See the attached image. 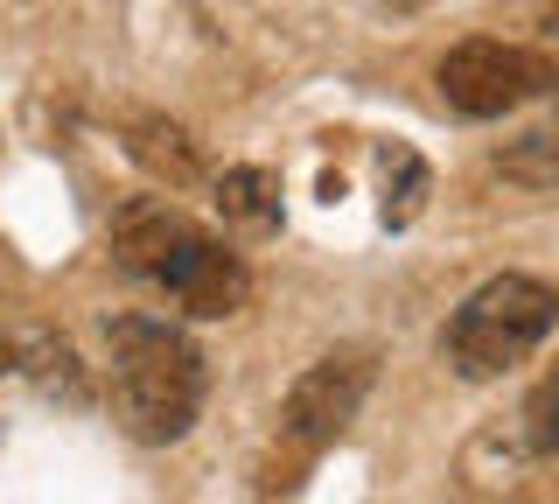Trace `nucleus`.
<instances>
[{
  "mask_svg": "<svg viewBox=\"0 0 559 504\" xmlns=\"http://www.w3.org/2000/svg\"><path fill=\"white\" fill-rule=\"evenodd\" d=\"M112 259L133 273V281L162 288L182 316H238L252 302V273L245 259L224 246L217 232H203L189 211H175L162 197H133L127 211L112 218Z\"/></svg>",
  "mask_w": 559,
  "mask_h": 504,
  "instance_id": "1",
  "label": "nucleus"
},
{
  "mask_svg": "<svg viewBox=\"0 0 559 504\" xmlns=\"http://www.w3.org/2000/svg\"><path fill=\"white\" fill-rule=\"evenodd\" d=\"M105 392H112V421L133 434V442L162 448L182 442L203 413L210 392V364L203 351L162 316H119L112 323V372H105Z\"/></svg>",
  "mask_w": 559,
  "mask_h": 504,
  "instance_id": "2",
  "label": "nucleus"
},
{
  "mask_svg": "<svg viewBox=\"0 0 559 504\" xmlns=\"http://www.w3.org/2000/svg\"><path fill=\"white\" fill-rule=\"evenodd\" d=\"M552 323H559V288L552 281H538V273H497V281H483L448 316L441 358L462 378H497V372H511V364L532 358L538 343L552 337Z\"/></svg>",
  "mask_w": 559,
  "mask_h": 504,
  "instance_id": "3",
  "label": "nucleus"
},
{
  "mask_svg": "<svg viewBox=\"0 0 559 504\" xmlns=\"http://www.w3.org/2000/svg\"><path fill=\"white\" fill-rule=\"evenodd\" d=\"M441 98L448 113L462 119H503L518 106H532V98L559 92V63L546 49H524V43H454L441 57Z\"/></svg>",
  "mask_w": 559,
  "mask_h": 504,
  "instance_id": "4",
  "label": "nucleus"
},
{
  "mask_svg": "<svg viewBox=\"0 0 559 504\" xmlns=\"http://www.w3.org/2000/svg\"><path fill=\"white\" fill-rule=\"evenodd\" d=\"M371 351H336V358H322L314 372L301 378V386L287 392V407H280V442H287V477L280 483H301V469L322 456L336 434L357 421V407H364V392H371Z\"/></svg>",
  "mask_w": 559,
  "mask_h": 504,
  "instance_id": "5",
  "label": "nucleus"
},
{
  "mask_svg": "<svg viewBox=\"0 0 559 504\" xmlns=\"http://www.w3.org/2000/svg\"><path fill=\"white\" fill-rule=\"evenodd\" d=\"M217 211H224V224L231 232H252V238H266V232H280V176L273 168H224L217 176Z\"/></svg>",
  "mask_w": 559,
  "mask_h": 504,
  "instance_id": "6",
  "label": "nucleus"
},
{
  "mask_svg": "<svg viewBox=\"0 0 559 504\" xmlns=\"http://www.w3.org/2000/svg\"><path fill=\"white\" fill-rule=\"evenodd\" d=\"M427 162H419L413 148H399V141H384L378 148V218L392 224V232H406V224L419 218V203H427Z\"/></svg>",
  "mask_w": 559,
  "mask_h": 504,
  "instance_id": "7",
  "label": "nucleus"
},
{
  "mask_svg": "<svg viewBox=\"0 0 559 504\" xmlns=\"http://www.w3.org/2000/svg\"><path fill=\"white\" fill-rule=\"evenodd\" d=\"M497 168L524 189H559V106L546 119H532V127L518 133V141L497 148Z\"/></svg>",
  "mask_w": 559,
  "mask_h": 504,
  "instance_id": "8",
  "label": "nucleus"
},
{
  "mask_svg": "<svg viewBox=\"0 0 559 504\" xmlns=\"http://www.w3.org/2000/svg\"><path fill=\"white\" fill-rule=\"evenodd\" d=\"M133 154L154 168V176H168L175 189L197 183V154H189L182 127H168V119H140V127H133Z\"/></svg>",
  "mask_w": 559,
  "mask_h": 504,
  "instance_id": "9",
  "label": "nucleus"
},
{
  "mask_svg": "<svg viewBox=\"0 0 559 504\" xmlns=\"http://www.w3.org/2000/svg\"><path fill=\"white\" fill-rule=\"evenodd\" d=\"M524 442L532 456H559V372H546L524 399Z\"/></svg>",
  "mask_w": 559,
  "mask_h": 504,
  "instance_id": "10",
  "label": "nucleus"
},
{
  "mask_svg": "<svg viewBox=\"0 0 559 504\" xmlns=\"http://www.w3.org/2000/svg\"><path fill=\"white\" fill-rule=\"evenodd\" d=\"M524 8H532V14H538L546 28H559V0H524Z\"/></svg>",
  "mask_w": 559,
  "mask_h": 504,
  "instance_id": "11",
  "label": "nucleus"
},
{
  "mask_svg": "<svg viewBox=\"0 0 559 504\" xmlns=\"http://www.w3.org/2000/svg\"><path fill=\"white\" fill-rule=\"evenodd\" d=\"M8 364H14V343H8V337H0V372H8Z\"/></svg>",
  "mask_w": 559,
  "mask_h": 504,
  "instance_id": "12",
  "label": "nucleus"
}]
</instances>
